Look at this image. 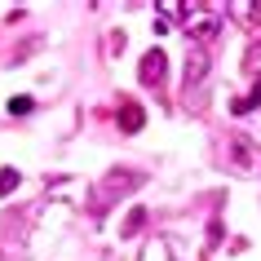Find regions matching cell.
Masks as SVG:
<instances>
[{"mask_svg": "<svg viewBox=\"0 0 261 261\" xmlns=\"http://www.w3.org/2000/svg\"><path fill=\"white\" fill-rule=\"evenodd\" d=\"M186 18H195V22H186V27L199 36V40H213L221 31V18L217 14H208V9H195V5H186Z\"/></svg>", "mask_w": 261, "mask_h": 261, "instance_id": "1", "label": "cell"}, {"mask_svg": "<svg viewBox=\"0 0 261 261\" xmlns=\"http://www.w3.org/2000/svg\"><path fill=\"white\" fill-rule=\"evenodd\" d=\"M164 80V49H151L142 58V84H160Z\"/></svg>", "mask_w": 261, "mask_h": 261, "instance_id": "2", "label": "cell"}, {"mask_svg": "<svg viewBox=\"0 0 261 261\" xmlns=\"http://www.w3.org/2000/svg\"><path fill=\"white\" fill-rule=\"evenodd\" d=\"M142 124H146V111H142L138 102H124V107H120V128H124V133H138Z\"/></svg>", "mask_w": 261, "mask_h": 261, "instance_id": "3", "label": "cell"}, {"mask_svg": "<svg viewBox=\"0 0 261 261\" xmlns=\"http://www.w3.org/2000/svg\"><path fill=\"white\" fill-rule=\"evenodd\" d=\"M204 75H208V58L204 54H191V58H186V84H199Z\"/></svg>", "mask_w": 261, "mask_h": 261, "instance_id": "4", "label": "cell"}, {"mask_svg": "<svg viewBox=\"0 0 261 261\" xmlns=\"http://www.w3.org/2000/svg\"><path fill=\"white\" fill-rule=\"evenodd\" d=\"M14 186H18V173H14V168H5V173H0V195H9Z\"/></svg>", "mask_w": 261, "mask_h": 261, "instance_id": "5", "label": "cell"}, {"mask_svg": "<svg viewBox=\"0 0 261 261\" xmlns=\"http://www.w3.org/2000/svg\"><path fill=\"white\" fill-rule=\"evenodd\" d=\"M142 221H146V213H142V208H133V213H128V221H124V234H133Z\"/></svg>", "mask_w": 261, "mask_h": 261, "instance_id": "6", "label": "cell"}, {"mask_svg": "<svg viewBox=\"0 0 261 261\" xmlns=\"http://www.w3.org/2000/svg\"><path fill=\"white\" fill-rule=\"evenodd\" d=\"M160 14H164V18H177V14H186V5H160Z\"/></svg>", "mask_w": 261, "mask_h": 261, "instance_id": "7", "label": "cell"}, {"mask_svg": "<svg viewBox=\"0 0 261 261\" xmlns=\"http://www.w3.org/2000/svg\"><path fill=\"white\" fill-rule=\"evenodd\" d=\"M9 111H14V115H27L31 102H27V97H18V102H9Z\"/></svg>", "mask_w": 261, "mask_h": 261, "instance_id": "8", "label": "cell"}]
</instances>
